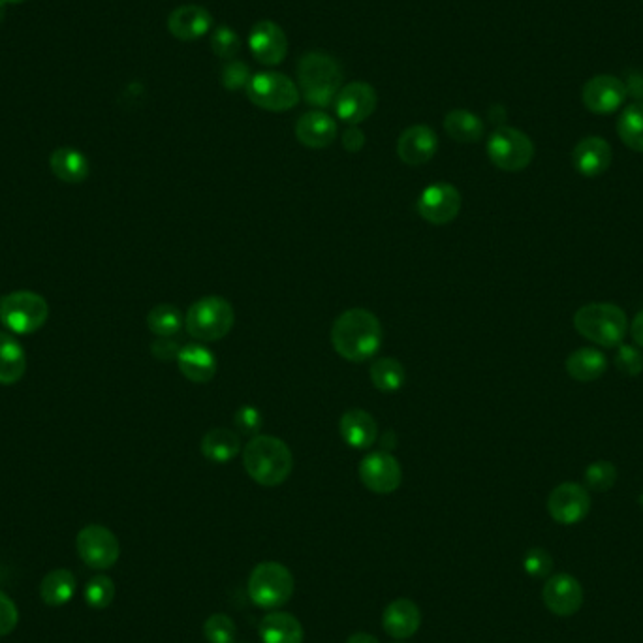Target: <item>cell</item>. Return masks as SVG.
I'll return each mask as SVG.
<instances>
[{
    "label": "cell",
    "mask_w": 643,
    "mask_h": 643,
    "mask_svg": "<svg viewBox=\"0 0 643 643\" xmlns=\"http://www.w3.org/2000/svg\"><path fill=\"white\" fill-rule=\"evenodd\" d=\"M382 324L367 309H348L331 328V345L348 361L361 363L371 360L382 346Z\"/></svg>",
    "instance_id": "obj_1"
},
{
    "label": "cell",
    "mask_w": 643,
    "mask_h": 643,
    "mask_svg": "<svg viewBox=\"0 0 643 643\" xmlns=\"http://www.w3.org/2000/svg\"><path fill=\"white\" fill-rule=\"evenodd\" d=\"M243 467L256 484L281 486L294 469V457L284 440L256 435L243 450Z\"/></svg>",
    "instance_id": "obj_2"
},
{
    "label": "cell",
    "mask_w": 643,
    "mask_h": 643,
    "mask_svg": "<svg viewBox=\"0 0 643 643\" xmlns=\"http://www.w3.org/2000/svg\"><path fill=\"white\" fill-rule=\"evenodd\" d=\"M298 79L303 98L311 106L328 108L341 91L343 70L330 55L322 51H311L299 59Z\"/></svg>",
    "instance_id": "obj_3"
},
{
    "label": "cell",
    "mask_w": 643,
    "mask_h": 643,
    "mask_svg": "<svg viewBox=\"0 0 643 643\" xmlns=\"http://www.w3.org/2000/svg\"><path fill=\"white\" fill-rule=\"evenodd\" d=\"M627 313L615 303H587L574 314V328L587 341L604 348H615L628 333Z\"/></svg>",
    "instance_id": "obj_4"
},
{
    "label": "cell",
    "mask_w": 643,
    "mask_h": 643,
    "mask_svg": "<svg viewBox=\"0 0 643 643\" xmlns=\"http://www.w3.org/2000/svg\"><path fill=\"white\" fill-rule=\"evenodd\" d=\"M236 322V313L230 301L219 296H207L190 305L185 316V328L190 337L202 343L224 339Z\"/></svg>",
    "instance_id": "obj_5"
},
{
    "label": "cell",
    "mask_w": 643,
    "mask_h": 643,
    "mask_svg": "<svg viewBox=\"0 0 643 643\" xmlns=\"http://www.w3.org/2000/svg\"><path fill=\"white\" fill-rule=\"evenodd\" d=\"M48 316V301L31 290H17L0 298V322L14 335H31L44 328Z\"/></svg>",
    "instance_id": "obj_6"
},
{
    "label": "cell",
    "mask_w": 643,
    "mask_h": 643,
    "mask_svg": "<svg viewBox=\"0 0 643 643\" xmlns=\"http://www.w3.org/2000/svg\"><path fill=\"white\" fill-rule=\"evenodd\" d=\"M292 595L294 576L286 566L273 561L254 566L249 578V596L258 608H281Z\"/></svg>",
    "instance_id": "obj_7"
},
{
    "label": "cell",
    "mask_w": 643,
    "mask_h": 643,
    "mask_svg": "<svg viewBox=\"0 0 643 643\" xmlns=\"http://www.w3.org/2000/svg\"><path fill=\"white\" fill-rule=\"evenodd\" d=\"M487 157L502 172L518 173L533 162L534 143L518 128L501 126L487 140Z\"/></svg>",
    "instance_id": "obj_8"
},
{
    "label": "cell",
    "mask_w": 643,
    "mask_h": 643,
    "mask_svg": "<svg viewBox=\"0 0 643 643\" xmlns=\"http://www.w3.org/2000/svg\"><path fill=\"white\" fill-rule=\"evenodd\" d=\"M245 91L254 106L266 111L281 113L296 108L299 102L298 85L279 72H262L252 76Z\"/></svg>",
    "instance_id": "obj_9"
},
{
    "label": "cell",
    "mask_w": 643,
    "mask_h": 643,
    "mask_svg": "<svg viewBox=\"0 0 643 643\" xmlns=\"http://www.w3.org/2000/svg\"><path fill=\"white\" fill-rule=\"evenodd\" d=\"M79 559L95 570H108L119 561L121 546L117 536L104 525H87L76 538Z\"/></svg>",
    "instance_id": "obj_10"
},
{
    "label": "cell",
    "mask_w": 643,
    "mask_h": 643,
    "mask_svg": "<svg viewBox=\"0 0 643 643\" xmlns=\"http://www.w3.org/2000/svg\"><path fill=\"white\" fill-rule=\"evenodd\" d=\"M591 497L585 487L565 482L549 493L548 512L561 525H576L589 516Z\"/></svg>",
    "instance_id": "obj_11"
},
{
    "label": "cell",
    "mask_w": 643,
    "mask_h": 643,
    "mask_svg": "<svg viewBox=\"0 0 643 643\" xmlns=\"http://www.w3.org/2000/svg\"><path fill=\"white\" fill-rule=\"evenodd\" d=\"M333 104L341 121H345L346 125L358 126L377 110V91L369 83L354 81L341 87Z\"/></svg>",
    "instance_id": "obj_12"
},
{
    "label": "cell",
    "mask_w": 643,
    "mask_h": 643,
    "mask_svg": "<svg viewBox=\"0 0 643 643\" xmlns=\"http://www.w3.org/2000/svg\"><path fill=\"white\" fill-rule=\"evenodd\" d=\"M360 478L369 491L378 495H390L401 486L403 471L392 454L373 452L361 459Z\"/></svg>",
    "instance_id": "obj_13"
},
{
    "label": "cell",
    "mask_w": 643,
    "mask_h": 643,
    "mask_svg": "<svg viewBox=\"0 0 643 643\" xmlns=\"http://www.w3.org/2000/svg\"><path fill=\"white\" fill-rule=\"evenodd\" d=\"M461 211V194L452 183H433L418 198V213L422 219L442 226L457 219Z\"/></svg>",
    "instance_id": "obj_14"
},
{
    "label": "cell",
    "mask_w": 643,
    "mask_h": 643,
    "mask_svg": "<svg viewBox=\"0 0 643 643\" xmlns=\"http://www.w3.org/2000/svg\"><path fill=\"white\" fill-rule=\"evenodd\" d=\"M627 85L613 76H596L585 83L581 100L585 108L596 115H610L627 100Z\"/></svg>",
    "instance_id": "obj_15"
},
{
    "label": "cell",
    "mask_w": 643,
    "mask_h": 643,
    "mask_svg": "<svg viewBox=\"0 0 643 643\" xmlns=\"http://www.w3.org/2000/svg\"><path fill=\"white\" fill-rule=\"evenodd\" d=\"M252 57L266 66L283 63L288 53V38L273 21H258L249 34Z\"/></svg>",
    "instance_id": "obj_16"
},
{
    "label": "cell",
    "mask_w": 643,
    "mask_h": 643,
    "mask_svg": "<svg viewBox=\"0 0 643 643\" xmlns=\"http://www.w3.org/2000/svg\"><path fill=\"white\" fill-rule=\"evenodd\" d=\"M544 604L549 612L559 617H570L580 612L583 604V589L580 581L570 574H555L551 576L544 591H542Z\"/></svg>",
    "instance_id": "obj_17"
},
{
    "label": "cell",
    "mask_w": 643,
    "mask_h": 643,
    "mask_svg": "<svg viewBox=\"0 0 643 643\" xmlns=\"http://www.w3.org/2000/svg\"><path fill=\"white\" fill-rule=\"evenodd\" d=\"M439 151V136L427 125L408 126L397 140V155L408 166L427 164Z\"/></svg>",
    "instance_id": "obj_18"
},
{
    "label": "cell",
    "mask_w": 643,
    "mask_h": 643,
    "mask_svg": "<svg viewBox=\"0 0 643 643\" xmlns=\"http://www.w3.org/2000/svg\"><path fill=\"white\" fill-rule=\"evenodd\" d=\"M613 153L610 143L598 136L581 140L572 151V164L583 177H600L612 166Z\"/></svg>",
    "instance_id": "obj_19"
},
{
    "label": "cell",
    "mask_w": 643,
    "mask_h": 643,
    "mask_svg": "<svg viewBox=\"0 0 643 643\" xmlns=\"http://www.w3.org/2000/svg\"><path fill=\"white\" fill-rule=\"evenodd\" d=\"M213 27V17L198 4H185L168 17V31L181 42H194Z\"/></svg>",
    "instance_id": "obj_20"
},
{
    "label": "cell",
    "mask_w": 643,
    "mask_h": 643,
    "mask_svg": "<svg viewBox=\"0 0 643 643\" xmlns=\"http://www.w3.org/2000/svg\"><path fill=\"white\" fill-rule=\"evenodd\" d=\"M296 136L309 149H326L337 138V123L326 111H309L299 117Z\"/></svg>",
    "instance_id": "obj_21"
},
{
    "label": "cell",
    "mask_w": 643,
    "mask_h": 643,
    "mask_svg": "<svg viewBox=\"0 0 643 643\" xmlns=\"http://www.w3.org/2000/svg\"><path fill=\"white\" fill-rule=\"evenodd\" d=\"M422 625V612L420 608L408 600V598H397L382 615V627L388 636L395 640H407L414 636Z\"/></svg>",
    "instance_id": "obj_22"
},
{
    "label": "cell",
    "mask_w": 643,
    "mask_h": 643,
    "mask_svg": "<svg viewBox=\"0 0 643 643\" xmlns=\"http://www.w3.org/2000/svg\"><path fill=\"white\" fill-rule=\"evenodd\" d=\"M339 431L346 444L356 450H367L378 439V425L375 418L361 408L346 410L341 416Z\"/></svg>",
    "instance_id": "obj_23"
},
{
    "label": "cell",
    "mask_w": 643,
    "mask_h": 643,
    "mask_svg": "<svg viewBox=\"0 0 643 643\" xmlns=\"http://www.w3.org/2000/svg\"><path fill=\"white\" fill-rule=\"evenodd\" d=\"M177 363L183 377L189 378L194 384H207L217 375V358L204 345L190 343V345L181 346Z\"/></svg>",
    "instance_id": "obj_24"
},
{
    "label": "cell",
    "mask_w": 643,
    "mask_h": 643,
    "mask_svg": "<svg viewBox=\"0 0 643 643\" xmlns=\"http://www.w3.org/2000/svg\"><path fill=\"white\" fill-rule=\"evenodd\" d=\"M262 643H303L305 632L292 613H267L260 623Z\"/></svg>",
    "instance_id": "obj_25"
},
{
    "label": "cell",
    "mask_w": 643,
    "mask_h": 643,
    "mask_svg": "<svg viewBox=\"0 0 643 643\" xmlns=\"http://www.w3.org/2000/svg\"><path fill=\"white\" fill-rule=\"evenodd\" d=\"M565 367L576 382H595L608 371V358L598 348L583 346L566 358Z\"/></svg>",
    "instance_id": "obj_26"
},
{
    "label": "cell",
    "mask_w": 643,
    "mask_h": 643,
    "mask_svg": "<svg viewBox=\"0 0 643 643\" xmlns=\"http://www.w3.org/2000/svg\"><path fill=\"white\" fill-rule=\"evenodd\" d=\"M27 354L12 333L0 331V384L12 386L25 377Z\"/></svg>",
    "instance_id": "obj_27"
},
{
    "label": "cell",
    "mask_w": 643,
    "mask_h": 643,
    "mask_svg": "<svg viewBox=\"0 0 643 643\" xmlns=\"http://www.w3.org/2000/svg\"><path fill=\"white\" fill-rule=\"evenodd\" d=\"M49 166L53 175L68 185L83 183L91 170L87 157L72 147L55 149L49 158Z\"/></svg>",
    "instance_id": "obj_28"
},
{
    "label": "cell",
    "mask_w": 643,
    "mask_h": 643,
    "mask_svg": "<svg viewBox=\"0 0 643 643\" xmlns=\"http://www.w3.org/2000/svg\"><path fill=\"white\" fill-rule=\"evenodd\" d=\"M200 448L205 459L213 463H228L241 452V439L232 429L215 427L205 433Z\"/></svg>",
    "instance_id": "obj_29"
},
{
    "label": "cell",
    "mask_w": 643,
    "mask_h": 643,
    "mask_svg": "<svg viewBox=\"0 0 643 643\" xmlns=\"http://www.w3.org/2000/svg\"><path fill=\"white\" fill-rule=\"evenodd\" d=\"M444 130L454 142L476 143L484 138L486 126L476 113L454 110L444 117Z\"/></svg>",
    "instance_id": "obj_30"
},
{
    "label": "cell",
    "mask_w": 643,
    "mask_h": 643,
    "mask_svg": "<svg viewBox=\"0 0 643 643\" xmlns=\"http://www.w3.org/2000/svg\"><path fill=\"white\" fill-rule=\"evenodd\" d=\"M76 585V576L68 568H57L40 583V596L48 606H64L76 595Z\"/></svg>",
    "instance_id": "obj_31"
},
{
    "label": "cell",
    "mask_w": 643,
    "mask_h": 643,
    "mask_svg": "<svg viewBox=\"0 0 643 643\" xmlns=\"http://www.w3.org/2000/svg\"><path fill=\"white\" fill-rule=\"evenodd\" d=\"M617 134L628 149H632L636 153H643V102L630 104L619 115Z\"/></svg>",
    "instance_id": "obj_32"
},
{
    "label": "cell",
    "mask_w": 643,
    "mask_h": 643,
    "mask_svg": "<svg viewBox=\"0 0 643 643\" xmlns=\"http://www.w3.org/2000/svg\"><path fill=\"white\" fill-rule=\"evenodd\" d=\"M371 380L380 392L393 393L405 386L407 373L401 361L393 358H380L371 365Z\"/></svg>",
    "instance_id": "obj_33"
},
{
    "label": "cell",
    "mask_w": 643,
    "mask_h": 643,
    "mask_svg": "<svg viewBox=\"0 0 643 643\" xmlns=\"http://www.w3.org/2000/svg\"><path fill=\"white\" fill-rule=\"evenodd\" d=\"M185 324L183 313L170 303L155 305L147 314V326L157 337H175Z\"/></svg>",
    "instance_id": "obj_34"
},
{
    "label": "cell",
    "mask_w": 643,
    "mask_h": 643,
    "mask_svg": "<svg viewBox=\"0 0 643 643\" xmlns=\"http://www.w3.org/2000/svg\"><path fill=\"white\" fill-rule=\"evenodd\" d=\"M585 486L596 493L610 491L617 482V467L610 461H595L583 472Z\"/></svg>",
    "instance_id": "obj_35"
},
{
    "label": "cell",
    "mask_w": 643,
    "mask_h": 643,
    "mask_svg": "<svg viewBox=\"0 0 643 643\" xmlns=\"http://www.w3.org/2000/svg\"><path fill=\"white\" fill-rule=\"evenodd\" d=\"M115 598V583L110 576L98 574L95 578L87 581L85 585V600L91 608L104 610L108 608Z\"/></svg>",
    "instance_id": "obj_36"
},
{
    "label": "cell",
    "mask_w": 643,
    "mask_h": 643,
    "mask_svg": "<svg viewBox=\"0 0 643 643\" xmlns=\"http://www.w3.org/2000/svg\"><path fill=\"white\" fill-rule=\"evenodd\" d=\"M204 634L209 643H236V623L226 613H213L205 621Z\"/></svg>",
    "instance_id": "obj_37"
},
{
    "label": "cell",
    "mask_w": 643,
    "mask_h": 643,
    "mask_svg": "<svg viewBox=\"0 0 643 643\" xmlns=\"http://www.w3.org/2000/svg\"><path fill=\"white\" fill-rule=\"evenodd\" d=\"M211 48L215 51V55H219L220 59L234 61L237 53L241 51V38L234 29L220 25L211 36Z\"/></svg>",
    "instance_id": "obj_38"
},
{
    "label": "cell",
    "mask_w": 643,
    "mask_h": 643,
    "mask_svg": "<svg viewBox=\"0 0 643 643\" xmlns=\"http://www.w3.org/2000/svg\"><path fill=\"white\" fill-rule=\"evenodd\" d=\"M615 367L625 377H640L643 373V354L640 348L630 345L617 346Z\"/></svg>",
    "instance_id": "obj_39"
},
{
    "label": "cell",
    "mask_w": 643,
    "mask_h": 643,
    "mask_svg": "<svg viewBox=\"0 0 643 643\" xmlns=\"http://www.w3.org/2000/svg\"><path fill=\"white\" fill-rule=\"evenodd\" d=\"M251 81V70L249 66L241 61H228L222 70V85L228 91H239V89H247Z\"/></svg>",
    "instance_id": "obj_40"
},
{
    "label": "cell",
    "mask_w": 643,
    "mask_h": 643,
    "mask_svg": "<svg viewBox=\"0 0 643 643\" xmlns=\"http://www.w3.org/2000/svg\"><path fill=\"white\" fill-rule=\"evenodd\" d=\"M523 568L529 576L533 578H546L551 574L553 568V559L546 549L533 548L527 551L525 559H523Z\"/></svg>",
    "instance_id": "obj_41"
},
{
    "label": "cell",
    "mask_w": 643,
    "mask_h": 643,
    "mask_svg": "<svg viewBox=\"0 0 643 643\" xmlns=\"http://www.w3.org/2000/svg\"><path fill=\"white\" fill-rule=\"evenodd\" d=\"M262 424H264V418H262V414H260L258 408L245 405V407L237 410L236 427L239 433L256 437V435L260 433V429H262Z\"/></svg>",
    "instance_id": "obj_42"
},
{
    "label": "cell",
    "mask_w": 643,
    "mask_h": 643,
    "mask_svg": "<svg viewBox=\"0 0 643 643\" xmlns=\"http://www.w3.org/2000/svg\"><path fill=\"white\" fill-rule=\"evenodd\" d=\"M19 623V610L16 602L0 591V636H8L16 630Z\"/></svg>",
    "instance_id": "obj_43"
},
{
    "label": "cell",
    "mask_w": 643,
    "mask_h": 643,
    "mask_svg": "<svg viewBox=\"0 0 643 643\" xmlns=\"http://www.w3.org/2000/svg\"><path fill=\"white\" fill-rule=\"evenodd\" d=\"M181 345L173 337H157V341L151 345V352L157 360H177Z\"/></svg>",
    "instance_id": "obj_44"
},
{
    "label": "cell",
    "mask_w": 643,
    "mask_h": 643,
    "mask_svg": "<svg viewBox=\"0 0 643 643\" xmlns=\"http://www.w3.org/2000/svg\"><path fill=\"white\" fill-rule=\"evenodd\" d=\"M343 145H345L346 151L358 153L361 147L365 145V134L361 132L358 126H348L345 134H343Z\"/></svg>",
    "instance_id": "obj_45"
},
{
    "label": "cell",
    "mask_w": 643,
    "mask_h": 643,
    "mask_svg": "<svg viewBox=\"0 0 643 643\" xmlns=\"http://www.w3.org/2000/svg\"><path fill=\"white\" fill-rule=\"evenodd\" d=\"M628 330H630L632 341L640 346V348H643V311H640V313L634 316V320L630 322Z\"/></svg>",
    "instance_id": "obj_46"
},
{
    "label": "cell",
    "mask_w": 643,
    "mask_h": 643,
    "mask_svg": "<svg viewBox=\"0 0 643 643\" xmlns=\"http://www.w3.org/2000/svg\"><path fill=\"white\" fill-rule=\"evenodd\" d=\"M346 643H380L378 638H375L373 634H367V632H356L352 634Z\"/></svg>",
    "instance_id": "obj_47"
},
{
    "label": "cell",
    "mask_w": 643,
    "mask_h": 643,
    "mask_svg": "<svg viewBox=\"0 0 643 643\" xmlns=\"http://www.w3.org/2000/svg\"><path fill=\"white\" fill-rule=\"evenodd\" d=\"M4 14H6V2L0 0V21L4 19Z\"/></svg>",
    "instance_id": "obj_48"
},
{
    "label": "cell",
    "mask_w": 643,
    "mask_h": 643,
    "mask_svg": "<svg viewBox=\"0 0 643 643\" xmlns=\"http://www.w3.org/2000/svg\"><path fill=\"white\" fill-rule=\"evenodd\" d=\"M4 2H10V4H21V2H25V0H4Z\"/></svg>",
    "instance_id": "obj_49"
},
{
    "label": "cell",
    "mask_w": 643,
    "mask_h": 643,
    "mask_svg": "<svg viewBox=\"0 0 643 643\" xmlns=\"http://www.w3.org/2000/svg\"><path fill=\"white\" fill-rule=\"evenodd\" d=\"M640 506H642V508H643V493H642V495H640Z\"/></svg>",
    "instance_id": "obj_50"
}]
</instances>
